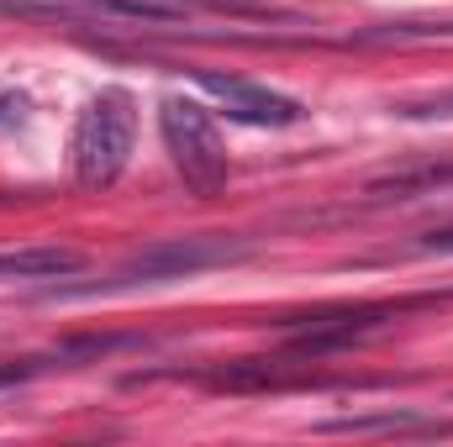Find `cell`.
Masks as SVG:
<instances>
[{"label": "cell", "instance_id": "1", "mask_svg": "<svg viewBox=\"0 0 453 447\" xmlns=\"http://www.w3.org/2000/svg\"><path fill=\"white\" fill-rule=\"evenodd\" d=\"M137 142V101L127 90H101L74 126V174L85 190H101L121 179L127 158Z\"/></svg>", "mask_w": 453, "mask_h": 447}, {"label": "cell", "instance_id": "2", "mask_svg": "<svg viewBox=\"0 0 453 447\" xmlns=\"http://www.w3.org/2000/svg\"><path fill=\"white\" fill-rule=\"evenodd\" d=\"M158 126H164V148H169L174 169L185 174V185L196 195H217L226 185V148L211 111L185 95H169L158 106Z\"/></svg>", "mask_w": 453, "mask_h": 447}, {"label": "cell", "instance_id": "3", "mask_svg": "<svg viewBox=\"0 0 453 447\" xmlns=\"http://www.w3.org/2000/svg\"><path fill=\"white\" fill-rule=\"evenodd\" d=\"M248 258L242 242H226V237H164V242H148L142 253H132L101 290H132V284H169V279H190L201 269H217V263H237Z\"/></svg>", "mask_w": 453, "mask_h": 447}, {"label": "cell", "instance_id": "4", "mask_svg": "<svg viewBox=\"0 0 453 447\" xmlns=\"http://www.w3.org/2000/svg\"><path fill=\"white\" fill-rule=\"evenodd\" d=\"M196 85L211 90L222 101L226 121H242V126H296L306 106L280 95V90H264V85H248L237 74H217V69H196Z\"/></svg>", "mask_w": 453, "mask_h": 447}, {"label": "cell", "instance_id": "5", "mask_svg": "<svg viewBox=\"0 0 453 447\" xmlns=\"http://www.w3.org/2000/svg\"><path fill=\"white\" fill-rule=\"evenodd\" d=\"M80 269H85V253H74V247H11V253H0V279H64Z\"/></svg>", "mask_w": 453, "mask_h": 447}, {"label": "cell", "instance_id": "6", "mask_svg": "<svg viewBox=\"0 0 453 447\" xmlns=\"http://www.w3.org/2000/svg\"><path fill=\"white\" fill-rule=\"evenodd\" d=\"M90 21L111 16V21H185L180 0H74Z\"/></svg>", "mask_w": 453, "mask_h": 447}, {"label": "cell", "instance_id": "7", "mask_svg": "<svg viewBox=\"0 0 453 447\" xmlns=\"http://www.w3.org/2000/svg\"><path fill=\"white\" fill-rule=\"evenodd\" d=\"M322 432L364 437V432H453V427L422 421V416H411V411H380V416H338V421H322Z\"/></svg>", "mask_w": 453, "mask_h": 447}, {"label": "cell", "instance_id": "8", "mask_svg": "<svg viewBox=\"0 0 453 447\" xmlns=\"http://www.w3.org/2000/svg\"><path fill=\"white\" fill-rule=\"evenodd\" d=\"M453 185V163L443 169H417V174H390V179H374L369 195H411V190H443Z\"/></svg>", "mask_w": 453, "mask_h": 447}, {"label": "cell", "instance_id": "9", "mask_svg": "<svg viewBox=\"0 0 453 447\" xmlns=\"http://www.w3.org/2000/svg\"><path fill=\"white\" fill-rule=\"evenodd\" d=\"M48 363L42 358H21V363H0V390H16V384H27V379H37Z\"/></svg>", "mask_w": 453, "mask_h": 447}, {"label": "cell", "instance_id": "10", "mask_svg": "<svg viewBox=\"0 0 453 447\" xmlns=\"http://www.w3.org/2000/svg\"><path fill=\"white\" fill-rule=\"evenodd\" d=\"M395 116H411V121H422V116H453V95H433V101H401Z\"/></svg>", "mask_w": 453, "mask_h": 447}, {"label": "cell", "instance_id": "11", "mask_svg": "<svg viewBox=\"0 0 453 447\" xmlns=\"http://www.w3.org/2000/svg\"><path fill=\"white\" fill-rule=\"evenodd\" d=\"M422 247H433V253H453V226H443V231H427V237H422Z\"/></svg>", "mask_w": 453, "mask_h": 447}, {"label": "cell", "instance_id": "12", "mask_svg": "<svg viewBox=\"0 0 453 447\" xmlns=\"http://www.w3.org/2000/svg\"><path fill=\"white\" fill-rule=\"evenodd\" d=\"M27 111V101H16V95H0V121H21Z\"/></svg>", "mask_w": 453, "mask_h": 447}]
</instances>
